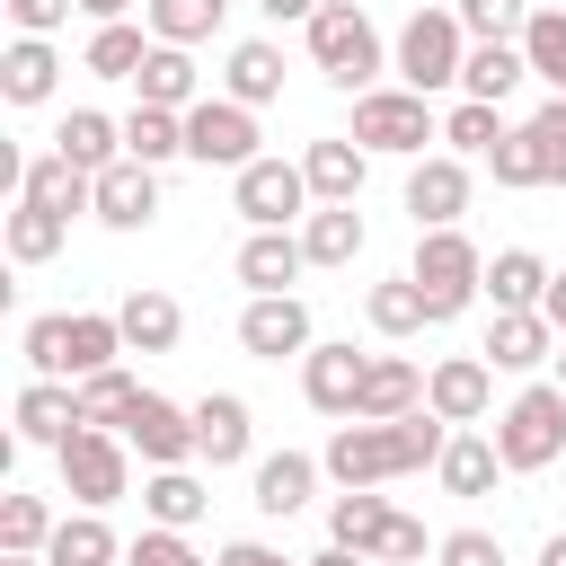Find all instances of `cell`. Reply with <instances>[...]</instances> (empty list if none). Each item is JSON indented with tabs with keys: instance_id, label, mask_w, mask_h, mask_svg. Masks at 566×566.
I'll return each mask as SVG.
<instances>
[{
	"instance_id": "6da1fadb",
	"label": "cell",
	"mask_w": 566,
	"mask_h": 566,
	"mask_svg": "<svg viewBox=\"0 0 566 566\" xmlns=\"http://www.w3.org/2000/svg\"><path fill=\"white\" fill-rule=\"evenodd\" d=\"M451 433H460V424H442L433 407H416V416H398V424H336L327 451H318V469H327L336 486H389V478L433 469Z\"/></svg>"
},
{
	"instance_id": "7a4b0ae2",
	"label": "cell",
	"mask_w": 566,
	"mask_h": 566,
	"mask_svg": "<svg viewBox=\"0 0 566 566\" xmlns=\"http://www.w3.org/2000/svg\"><path fill=\"white\" fill-rule=\"evenodd\" d=\"M310 62L327 71V88H345V97H363V88H380V71H389V44H380V27L363 18V0H327L310 27Z\"/></svg>"
},
{
	"instance_id": "3957f363",
	"label": "cell",
	"mask_w": 566,
	"mask_h": 566,
	"mask_svg": "<svg viewBox=\"0 0 566 566\" xmlns=\"http://www.w3.org/2000/svg\"><path fill=\"white\" fill-rule=\"evenodd\" d=\"M495 451H504V469H513V478L557 469V460H566V389H557V380L513 389V407L495 416Z\"/></svg>"
},
{
	"instance_id": "277c9868",
	"label": "cell",
	"mask_w": 566,
	"mask_h": 566,
	"mask_svg": "<svg viewBox=\"0 0 566 566\" xmlns=\"http://www.w3.org/2000/svg\"><path fill=\"white\" fill-rule=\"evenodd\" d=\"M460 62H469V27H460V9H416V18L398 27V44H389V71H398L416 97L460 88Z\"/></svg>"
},
{
	"instance_id": "5b68a950",
	"label": "cell",
	"mask_w": 566,
	"mask_h": 566,
	"mask_svg": "<svg viewBox=\"0 0 566 566\" xmlns=\"http://www.w3.org/2000/svg\"><path fill=\"white\" fill-rule=\"evenodd\" d=\"M416 292H424V310H433V327L442 318H460L478 292H486V256H478V239L469 230H416Z\"/></svg>"
},
{
	"instance_id": "8992f818",
	"label": "cell",
	"mask_w": 566,
	"mask_h": 566,
	"mask_svg": "<svg viewBox=\"0 0 566 566\" xmlns=\"http://www.w3.org/2000/svg\"><path fill=\"white\" fill-rule=\"evenodd\" d=\"M53 460H62V495H71L80 513H106V504L133 486V442H124V433H106V424H80Z\"/></svg>"
},
{
	"instance_id": "52a82bcc",
	"label": "cell",
	"mask_w": 566,
	"mask_h": 566,
	"mask_svg": "<svg viewBox=\"0 0 566 566\" xmlns=\"http://www.w3.org/2000/svg\"><path fill=\"white\" fill-rule=\"evenodd\" d=\"M354 142L389 150V159H424V142H442V124H433V106L416 88H363L354 97Z\"/></svg>"
},
{
	"instance_id": "ba28073f",
	"label": "cell",
	"mask_w": 566,
	"mask_h": 566,
	"mask_svg": "<svg viewBox=\"0 0 566 566\" xmlns=\"http://www.w3.org/2000/svg\"><path fill=\"white\" fill-rule=\"evenodd\" d=\"M230 203L248 230H292V221H310V177H301V159H248L230 177Z\"/></svg>"
},
{
	"instance_id": "9c48e42d",
	"label": "cell",
	"mask_w": 566,
	"mask_h": 566,
	"mask_svg": "<svg viewBox=\"0 0 566 566\" xmlns=\"http://www.w3.org/2000/svg\"><path fill=\"white\" fill-rule=\"evenodd\" d=\"M186 159H203V168H248V159H265L256 150V106H239V97H203V106H186Z\"/></svg>"
},
{
	"instance_id": "30bf717a",
	"label": "cell",
	"mask_w": 566,
	"mask_h": 566,
	"mask_svg": "<svg viewBox=\"0 0 566 566\" xmlns=\"http://www.w3.org/2000/svg\"><path fill=\"white\" fill-rule=\"evenodd\" d=\"M115 433H124L150 469H186V460H195V407H177V398H159V389H142Z\"/></svg>"
},
{
	"instance_id": "8fae6325",
	"label": "cell",
	"mask_w": 566,
	"mask_h": 566,
	"mask_svg": "<svg viewBox=\"0 0 566 566\" xmlns=\"http://www.w3.org/2000/svg\"><path fill=\"white\" fill-rule=\"evenodd\" d=\"M239 345L256 354V363H301L318 336H310V301L301 292H265V301H248L239 310Z\"/></svg>"
},
{
	"instance_id": "7c38bea8",
	"label": "cell",
	"mask_w": 566,
	"mask_h": 566,
	"mask_svg": "<svg viewBox=\"0 0 566 566\" xmlns=\"http://www.w3.org/2000/svg\"><path fill=\"white\" fill-rule=\"evenodd\" d=\"M363 380H371V354H354V345H310V354H301V398H310L318 416H336V424H354Z\"/></svg>"
},
{
	"instance_id": "4fadbf2b",
	"label": "cell",
	"mask_w": 566,
	"mask_h": 566,
	"mask_svg": "<svg viewBox=\"0 0 566 566\" xmlns=\"http://www.w3.org/2000/svg\"><path fill=\"white\" fill-rule=\"evenodd\" d=\"M407 212H416V230H460V212H469V159L424 150L407 168Z\"/></svg>"
},
{
	"instance_id": "5bb4252c",
	"label": "cell",
	"mask_w": 566,
	"mask_h": 566,
	"mask_svg": "<svg viewBox=\"0 0 566 566\" xmlns=\"http://www.w3.org/2000/svg\"><path fill=\"white\" fill-rule=\"evenodd\" d=\"M424 407H433L442 424H478V416L495 407V363H486V354H442V363L424 371Z\"/></svg>"
},
{
	"instance_id": "9a60e30c",
	"label": "cell",
	"mask_w": 566,
	"mask_h": 566,
	"mask_svg": "<svg viewBox=\"0 0 566 566\" xmlns=\"http://www.w3.org/2000/svg\"><path fill=\"white\" fill-rule=\"evenodd\" d=\"M248 451H256L248 398H239V389H203V398H195V460H203V469H239Z\"/></svg>"
},
{
	"instance_id": "2e32d148",
	"label": "cell",
	"mask_w": 566,
	"mask_h": 566,
	"mask_svg": "<svg viewBox=\"0 0 566 566\" xmlns=\"http://www.w3.org/2000/svg\"><path fill=\"white\" fill-rule=\"evenodd\" d=\"M301 265H310L301 230H248V239H239V256H230V274L248 283V301H265V292H292V283H301Z\"/></svg>"
},
{
	"instance_id": "e0dca14e",
	"label": "cell",
	"mask_w": 566,
	"mask_h": 566,
	"mask_svg": "<svg viewBox=\"0 0 566 566\" xmlns=\"http://www.w3.org/2000/svg\"><path fill=\"white\" fill-rule=\"evenodd\" d=\"M301 177H310V203H354L363 177H371V150L354 133H327V142L301 150Z\"/></svg>"
},
{
	"instance_id": "ac0fdd59",
	"label": "cell",
	"mask_w": 566,
	"mask_h": 566,
	"mask_svg": "<svg viewBox=\"0 0 566 566\" xmlns=\"http://www.w3.org/2000/svg\"><path fill=\"white\" fill-rule=\"evenodd\" d=\"M478 354H486L495 371H539V363H557V327H548L539 310H495Z\"/></svg>"
},
{
	"instance_id": "d6986e66",
	"label": "cell",
	"mask_w": 566,
	"mask_h": 566,
	"mask_svg": "<svg viewBox=\"0 0 566 566\" xmlns=\"http://www.w3.org/2000/svg\"><path fill=\"white\" fill-rule=\"evenodd\" d=\"M327 469L310 460V451H265L256 469H248V504L256 513H274V522H292L301 504H310V486H318Z\"/></svg>"
},
{
	"instance_id": "ffe728a7",
	"label": "cell",
	"mask_w": 566,
	"mask_h": 566,
	"mask_svg": "<svg viewBox=\"0 0 566 566\" xmlns=\"http://www.w3.org/2000/svg\"><path fill=\"white\" fill-rule=\"evenodd\" d=\"M18 203L80 221V212H97V177H88V168H71L62 150H44V159H27V186H18Z\"/></svg>"
},
{
	"instance_id": "44dd1931",
	"label": "cell",
	"mask_w": 566,
	"mask_h": 566,
	"mask_svg": "<svg viewBox=\"0 0 566 566\" xmlns=\"http://www.w3.org/2000/svg\"><path fill=\"white\" fill-rule=\"evenodd\" d=\"M97 221H106V230H150V221H159V168L115 159V168L97 177Z\"/></svg>"
},
{
	"instance_id": "7402d4cb",
	"label": "cell",
	"mask_w": 566,
	"mask_h": 566,
	"mask_svg": "<svg viewBox=\"0 0 566 566\" xmlns=\"http://www.w3.org/2000/svg\"><path fill=\"white\" fill-rule=\"evenodd\" d=\"M221 97H239V106H274V97H283V44L239 35V44L221 53Z\"/></svg>"
},
{
	"instance_id": "603a6c76",
	"label": "cell",
	"mask_w": 566,
	"mask_h": 566,
	"mask_svg": "<svg viewBox=\"0 0 566 566\" xmlns=\"http://www.w3.org/2000/svg\"><path fill=\"white\" fill-rule=\"evenodd\" d=\"M416 407H424V371H416L407 354H371V380H363L354 424H398V416H416Z\"/></svg>"
},
{
	"instance_id": "cb8c5ba5",
	"label": "cell",
	"mask_w": 566,
	"mask_h": 566,
	"mask_svg": "<svg viewBox=\"0 0 566 566\" xmlns=\"http://www.w3.org/2000/svg\"><path fill=\"white\" fill-rule=\"evenodd\" d=\"M71 433H80V389H71V380H27V389H18V442L62 451Z\"/></svg>"
},
{
	"instance_id": "d4e9b609",
	"label": "cell",
	"mask_w": 566,
	"mask_h": 566,
	"mask_svg": "<svg viewBox=\"0 0 566 566\" xmlns=\"http://www.w3.org/2000/svg\"><path fill=\"white\" fill-rule=\"evenodd\" d=\"M62 88V53L44 44V35H9V53H0V97L9 106H44Z\"/></svg>"
},
{
	"instance_id": "484cf974",
	"label": "cell",
	"mask_w": 566,
	"mask_h": 566,
	"mask_svg": "<svg viewBox=\"0 0 566 566\" xmlns=\"http://www.w3.org/2000/svg\"><path fill=\"white\" fill-rule=\"evenodd\" d=\"M53 150H62L71 168H88V177H106V168L124 159V124H115V115H97V106H71V115L53 124Z\"/></svg>"
},
{
	"instance_id": "4316f807",
	"label": "cell",
	"mask_w": 566,
	"mask_h": 566,
	"mask_svg": "<svg viewBox=\"0 0 566 566\" xmlns=\"http://www.w3.org/2000/svg\"><path fill=\"white\" fill-rule=\"evenodd\" d=\"M433 478H442V495H486V486L504 478V451H495V433H478V424H460V433L442 442V460H433Z\"/></svg>"
},
{
	"instance_id": "83f0119b",
	"label": "cell",
	"mask_w": 566,
	"mask_h": 566,
	"mask_svg": "<svg viewBox=\"0 0 566 566\" xmlns=\"http://www.w3.org/2000/svg\"><path fill=\"white\" fill-rule=\"evenodd\" d=\"M142 106H168V115H186V106H203V71H195V53L186 44H150V62H142Z\"/></svg>"
},
{
	"instance_id": "f1b7e54d",
	"label": "cell",
	"mask_w": 566,
	"mask_h": 566,
	"mask_svg": "<svg viewBox=\"0 0 566 566\" xmlns=\"http://www.w3.org/2000/svg\"><path fill=\"white\" fill-rule=\"evenodd\" d=\"M115 318H124V345H133V354H168V345L186 336V310H177L159 283L124 292V301H115Z\"/></svg>"
},
{
	"instance_id": "f546056e",
	"label": "cell",
	"mask_w": 566,
	"mask_h": 566,
	"mask_svg": "<svg viewBox=\"0 0 566 566\" xmlns=\"http://www.w3.org/2000/svg\"><path fill=\"white\" fill-rule=\"evenodd\" d=\"M363 318H371V336H389V345H407V336H424V327H433V310H424L416 274L371 283V292H363Z\"/></svg>"
},
{
	"instance_id": "4dcf8cb0",
	"label": "cell",
	"mask_w": 566,
	"mask_h": 566,
	"mask_svg": "<svg viewBox=\"0 0 566 566\" xmlns=\"http://www.w3.org/2000/svg\"><path fill=\"white\" fill-rule=\"evenodd\" d=\"M142 513H150L159 531H195V522L212 513V486H203L195 469H150V486H142Z\"/></svg>"
},
{
	"instance_id": "1f68e13d",
	"label": "cell",
	"mask_w": 566,
	"mask_h": 566,
	"mask_svg": "<svg viewBox=\"0 0 566 566\" xmlns=\"http://www.w3.org/2000/svg\"><path fill=\"white\" fill-rule=\"evenodd\" d=\"M389 522H398V513H389V495H380V486H345V495L327 504V539H336V548H354V557H371Z\"/></svg>"
},
{
	"instance_id": "d6a6232c",
	"label": "cell",
	"mask_w": 566,
	"mask_h": 566,
	"mask_svg": "<svg viewBox=\"0 0 566 566\" xmlns=\"http://www.w3.org/2000/svg\"><path fill=\"white\" fill-rule=\"evenodd\" d=\"M522 80H531L522 44H469V62H460V97H478V106H504Z\"/></svg>"
},
{
	"instance_id": "836d02e7",
	"label": "cell",
	"mask_w": 566,
	"mask_h": 566,
	"mask_svg": "<svg viewBox=\"0 0 566 566\" xmlns=\"http://www.w3.org/2000/svg\"><path fill=\"white\" fill-rule=\"evenodd\" d=\"M62 336H71V380H88V371H115V354H133L115 310H71V318H62Z\"/></svg>"
},
{
	"instance_id": "e575fe53",
	"label": "cell",
	"mask_w": 566,
	"mask_h": 566,
	"mask_svg": "<svg viewBox=\"0 0 566 566\" xmlns=\"http://www.w3.org/2000/svg\"><path fill=\"white\" fill-rule=\"evenodd\" d=\"M53 531H62V513H53L44 495H27V486L0 495V557H44Z\"/></svg>"
},
{
	"instance_id": "d590c367",
	"label": "cell",
	"mask_w": 566,
	"mask_h": 566,
	"mask_svg": "<svg viewBox=\"0 0 566 566\" xmlns=\"http://www.w3.org/2000/svg\"><path fill=\"white\" fill-rule=\"evenodd\" d=\"M363 239H371V230H363V212H354V203H318V212L301 221L310 265H354V256H363Z\"/></svg>"
},
{
	"instance_id": "8d00e7d4",
	"label": "cell",
	"mask_w": 566,
	"mask_h": 566,
	"mask_svg": "<svg viewBox=\"0 0 566 566\" xmlns=\"http://www.w3.org/2000/svg\"><path fill=\"white\" fill-rule=\"evenodd\" d=\"M486 301H495V310H539V301H548V265H539L531 248H495V256H486Z\"/></svg>"
},
{
	"instance_id": "74e56055",
	"label": "cell",
	"mask_w": 566,
	"mask_h": 566,
	"mask_svg": "<svg viewBox=\"0 0 566 566\" xmlns=\"http://www.w3.org/2000/svg\"><path fill=\"white\" fill-rule=\"evenodd\" d=\"M44 566H124V539L106 531V513H62Z\"/></svg>"
},
{
	"instance_id": "f35d334b",
	"label": "cell",
	"mask_w": 566,
	"mask_h": 566,
	"mask_svg": "<svg viewBox=\"0 0 566 566\" xmlns=\"http://www.w3.org/2000/svg\"><path fill=\"white\" fill-rule=\"evenodd\" d=\"M124 159H142V168L186 159V115H168V106H133V115H124Z\"/></svg>"
},
{
	"instance_id": "ab89813d",
	"label": "cell",
	"mask_w": 566,
	"mask_h": 566,
	"mask_svg": "<svg viewBox=\"0 0 566 566\" xmlns=\"http://www.w3.org/2000/svg\"><path fill=\"white\" fill-rule=\"evenodd\" d=\"M142 62H150V35L124 18V27H97L88 35V53H80V71L88 80H142Z\"/></svg>"
},
{
	"instance_id": "60d3db41",
	"label": "cell",
	"mask_w": 566,
	"mask_h": 566,
	"mask_svg": "<svg viewBox=\"0 0 566 566\" xmlns=\"http://www.w3.org/2000/svg\"><path fill=\"white\" fill-rule=\"evenodd\" d=\"M504 133H513V124H504V106H478V97H460V106L442 115V150H451V159H486Z\"/></svg>"
},
{
	"instance_id": "b9f144b4",
	"label": "cell",
	"mask_w": 566,
	"mask_h": 566,
	"mask_svg": "<svg viewBox=\"0 0 566 566\" xmlns=\"http://www.w3.org/2000/svg\"><path fill=\"white\" fill-rule=\"evenodd\" d=\"M142 27H150V44H203L212 27H221V9L212 0H142Z\"/></svg>"
},
{
	"instance_id": "7bdbcfd3",
	"label": "cell",
	"mask_w": 566,
	"mask_h": 566,
	"mask_svg": "<svg viewBox=\"0 0 566 566\" xmlns=\"http://www.w3.org/2000/svg\"><path fill=\"white\" fill-rule=\"evenodd\" d=\"M522 62H531V80H548V88L566 97V9H531V27H522Z\"/></svg>"
},
{
	"instance_id": "ee69618b",
	"label": "cell",
	"mask_w": 566,
	"mask_h": 566,
	"mask_svg": "<svg viewBox=\"0 0 566 566\" xmlns=\"http://www.w3.org/2000/svg\"><path fill=\"white\" fill-rule=\"evenodd\" d=\"M62 239H71L62 212H35V203L9 212V265H44V256H62Z\"/></svg>"
},
{
	"instance_id": "f6af8a7d",
	"label": "cell",
	"mask_w": 566,
	"mask_h": 566,
	"mask_svg": "<svg viewBox=\"0 0 566 566\" xmlns=\"http://www.w3.org/2000/svg\"><path fill=\"white\" fill-rule=\"evenodd\" d=\"M71 389H80V424H106V433H115L124 407L142 398V380H133L124 363H115V371H88V380H71Z\"/></svg>"
},
{
	"instance_id": "bcb514c9",
	"label": "cell",
	"mask_w": 566,
	"mask_h": 566,
	"mask_svg": "<svg viewBox=\"0 0 566 566\" xmlns=\"http://www.w3.org/2000/svg\"><path fill=\"white\" fill-rule=\"evenodd\" d=\"M451 9H460L469 44H522V27H531V9H522V0H451Z\"/></svg>"
},
{
	"instance_id": "7dc6e473",
	"label": "cell",
	"mask_w": 566,
	"mask_h": 566,
	"mask_svg": "<svg viewBox=\"0 0 566 566\" xmlns=\"http://www.w3.org/2000/svg\"><path fill=\"white\" fill-rule=\"evenodd\" d=\"M486 168H495V186H513V195L548 186V177H539V150H531V133H522V124H513V133H504V142L486 150Z\"/></svg>"
},
{
	"instance_id": "c3c4849f",
	"label": "cell",
	"mask_w": 566,
	"mask_h": 566,
	"mask_svg": "<svg viewBox=\"0 0 566 566\" xmlns=\"http://www.w3.org/2000/svg\"><path fill=\"white\" fill-rule=\"evenodd\" d=\"M27 371L35 380H71V336H62V318H27Z\"/></svg>"
},
{
	"instance_id": "681fc988",
	"label": "cell",
	"mask_w": 566,
	"mask_h": 566,
	"mask_svg": "<svg viewBox=\"0 0 566 566\" xmlns=\"http://www.w3.org/2000/svg\"><path fill=\"white\" fill-rule=\"evenodd\" d=\"M522 133H531V150H539V177H548V186H566V97H548Z\"/></svg>"
},
{
	"instance_id": "f907efd6",
	"label": "cell",
	"mask_w": 566,
	"mask_h": 566,
	"mask_svg": "<svg viewBox=\"0 0 566 566\" xmlns=\"http://www.w3.org/2000/svg\"><path fill=\"white\" fill-rule=\"evenodd\" d=\"M124 566H203V557H195L186 531H159V522H150L142 539H124Z\"/></svg>"
},
{
	"instance_id": "816d5d0a",
	"label": "cell",
	"mask_w": 566,
	"mask_h": 566,
	"mask_svg": "<svg viewBox=\"0 0 566 566\" xmlns=\"http://www.w3.org/2000/svg\"><path fill=\"white\" fill-rule=\"evenodd\" d=\"M433 566H504V539L495 531H442L433 539Z\"/></svg>"
},
{
	"instance_id": "f5cc1de1",
	"label": "cell",
	"mask_w": 566,
	"mask_h": 566,
	"mask_svg": "<svg viewBox=\"0 0 566 566\" xmlns=\"http://www.w3.org/2000/svg\"><path fill=\"white\" fill-rule=\"evenodd\" d=\"M0 9H9V27H18V35H44V44H53V27H71V9H80V0H0Z\"/></svg>"
},
{
	"instance_id": "db71d44e",
	"label": "cell",
	"mask_w": 566,
	"mask_h": 566,
	"mask_svg": "<svg viewBox=\"0 0 566 566\" xmlns=\"http://www.w3.org/2000/svg\"><path fill=\"white\" fill-rule=\"evenodd\" d=\"M416 557H424V522H407V513H398V522L380 531V548H371V566H416Z\"/></svg>"
},
{
	"instance_id": "11a10c76",
	"label": "cell",
	"mask_w": 566,
	"mask_h": 566,
	"mask_svg": "<svg viewBox=\"0 0 566 566\" xmlns=\"http://www.w3.org/2000/svg\"><path fill=\"white\" fill-rule=\"evenodd\" d=\"M212 566H292V557H283V548H265V539H230Z\"/></svg>"
},
{
	"instance_id": "9f6ffc18",
	"label": "cell",
	"mask_w": 566,
	"mask_h": 566,
	"mask_svg": "<svg viewBox=\"0 0 566 566\" xmlns=\"http://www.w3.org/2000/svg\"><path fill=\"white\" fill-rule=\"evenodd\" d=\"M256 9H265V18H274V27H310V18H318V9H327V0H256Z\"/></svg>"
},
{
	"instance_id": "6f0895ef",
	"label": "cell",
	"mask_w": 566,
	"mask_h": 566,
	"mask_svg": "<svg viewBox=\"0 0 566 566\" xmlns=\"http://www.w3.org/2000/svg\"><path fill=\"white\" fill-rule=\"evenodd\" d=\"M539 318H548V327L566 336V274H548V301H539Z\"/></svg>"
},
{
	"instance_id": "680465c9",
	"label": "cell",
	"mask_w": 566,
	"mask_h": 566,
	"mask_svg": "<svg viewBox=\"0 0 566 566\" xmlns=\"http://www.w3.org/2000/svg\"><path fill=\"white\" fill-rule=\"evenodd\" d=\"M80 9H88L97 27H124V9H133V0H80Z\"/></svg>"
},
{
	"instance_id": "91938a15",
	"label": "cell",
	"mask_w": 566,
	"mask_h": 566,
	"mask_svg": "<svg viewBox=\"0 0 566 566\" xmlns=\"http://www.w3.org/2000/svg\"><path fill=\"white\" fill-rule=\"evenodd\" d=\"M310 566H371V557H354V548H336V539H327V548H318Z\"/></svg>"
},
{
	"instance_id": "94428289",
	"label": "cell",
	"mask_w": 566,
	"mask_h": 566,
	"mask_svg": "<svg viewBox=\"0 0 566 566\" xmlns=\"http://www.w3.org/2000/svg\"><path fill=\"white\" fill-rule=\"evenodd\" d=\"M539 566H566V531H548V539H539Z\"/></svg>"
},
{
	"instance_id": "6125c7cd",
	"label": "cell",
	"mask_w": 566,
	"mask_h": 566,
	"mask_svg": "<svg viewBox=\"0 0 566 566\" xmlns=\"http://www.w3.org/2000/svg\"><path fill=\"white\" fill-rule=\"evenodd\" d=\"M557 389H566V336H557Z\"/></svg>"
},
{
	"instance_id": "be15d7a7",
	"label": "cell",
	"mask_w": 566,
	"mask_h": 566,
	"mask_svg": "<svg viewBox=\"0 0 566 566\" xmlns=\"http://www.w3.org/2000/svg\"><path fill=\"white\" fill-rule=\"evenodd\" d=\"M0 566H44V557H0Z\"/></svg>"
},
{
	"instance_id": "e7e4bbea",
	"label": "cell",
	"mask_w": 566,
	"mask_h": 566,
	"mask_svg": "<svg viewBox=\"0 0 566 566\" xmlns=\"http://www.w3.org/2000/svg\"><path fill=\"white\" fill-rule=\"evenodd\" d=\"M212 9H230V0H212Z\"/></svg>"
}]
</instances>
